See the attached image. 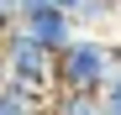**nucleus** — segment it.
<instances>
[{
  "label": "nucleus",
  "mask_w": 121,
  "mask_h": 115,
  "mask_svg": "<svg viewBox=\"0 0 121 115\" xmlns=\"http://www.w3.org/2000/svg\"><path fill=\"white\" fill-rule=\"evenodd\" d=\"M5 79H11V73H5V52H0V89H5Z\"/></svg>",
  "instance_id": "6e6552de"
},
{
  "label": "nucleus",
  "mask_w": 121,
  "mask_h": 115,
  "mask_svg": "<svg viewBox=\"0 0 121 115\" xmlns=\"http://www.w3.org/2000/svg\"><path fill=\"white\" fill-rule=\"evenodd\" d=\"M48 115H105V110H100V94H63V89H53L48 94Z\"/></svg>",
  "instance_id": "20e7f679"
},
{
  "label": "nucleus",
  "mask_w": 121,
  "mask_h": 115,
  "mask_svg": "<svg viewBox=\"0 0 121 115\" xmlns=\"http://www.w3.org/2000/svg\"><path fill=\"white\" fill-rule=\"evenodd\" d=\"M21 26V0H0V37Z\"/></svg>",
  "instance_id": "423d86ee"
},
{
  "label": "nucleus",
  "mask_w": 121,
  "mask_h": 115,
  "mask_svg": "<svg viewBox=\"0 0 121 115\" xmlns=\"http://www.w3.org/2000/svg\"><path fill=\"white\" fill-rule=\"evenodd\" d=\"M21 31L32 37L37 47H48L53 58H58V52H63V47L74 42V37H79V26H74V16H63V11H53V5H48V11H37V16H26V21H21Z\"/></svg>",
  "instance_id": "7ed1b4c3"
},
{
  "label": "nucleus",
  "mask_w": 121,
  "mask_h": 115,
  "mask_svg": "<svg viewBox=\"0 0 121 115\" xmlns=\"http://www.w3.org/2000/svg\"><path fill=\"white\" fill-rule=\"evenodd\" d=\"M116 42H121V26H116Z\"/></svg>",
  "instance_id": "1a4fd4ad"
},
{
  "label": "nucleus",
  "mask_w": 121,
  "mask_h": 115,
  "mask_svg": "<svg viewBox=\"0 0 121 115\" xmlns=\"http://www.w3.org/2000/svg\"><path fill=\"white\" fill-rule=\"evenodd\" d=\"M100 110H105V115H121V68L111 73V84L100 89Z\"/></svg>",
  "instance_id": "39448f33"
},
{
  "label": "nucleus",
  "mask_w": 121,
  "mask_h": 115,
  "mask_svg": "<svg viewBox=\"0 0 121 115\" xmlns=\"http://www.w3.org/2000/svg\"><path fill=\"white\" fill-rule=\"evenodd\" d=\"M111 37H95V31H79L74 42L53 58V89L63 94H100L111 84Z\"/></svg>",
  "instance_id": "f257e3e1"
},
{
  "label": "nucleus",
  "mask_w": 121,
  "mask_h": 115,
  "mask_svg": "<svg viewBox=\"0 0 121 115\" xmlns=\"http://www.w3.org/2000/svg\"><path fill=\"white\" fill-rule=\"evenodd\" d=\"M79 5H84V0H53V11H63V16H74Z\"/></svg>",
  "instance_id": "0eeeda50"
},
{
  "label": "nucleus",
  "mask_w": 121,
  "mask_h": 115,
  "mask_svg": "<svg viewBox=\"0 0 121 115\" xmlns=\"http://www.w3.org/2000/svg\"><path fill=\"white\" fill-rule=\"evenodd\" d=\"M0 52H5V73H11L16 84L53 94V52H48V47H37V42H32L21 26L0 37Z\"/></svg>",
  "instance_id": "f03ea898"
}]
</instances>
